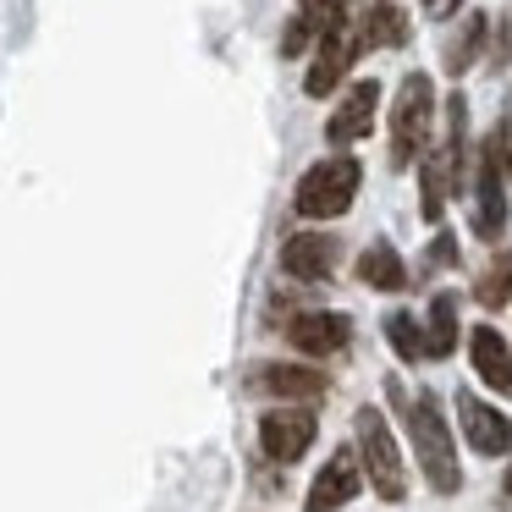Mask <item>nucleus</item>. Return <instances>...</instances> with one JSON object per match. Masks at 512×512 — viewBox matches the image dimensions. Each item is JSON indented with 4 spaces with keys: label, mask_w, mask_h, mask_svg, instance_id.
Instances as JSON below:
<instances>
[{
    "label": "nucleus",
    "mask_w": 512,
    "mask_h": 512,
    "mask_svg": "<svg viewBox=\"0 0 512 512\" xmlns=\"http://www.w3.org/2000/svg\"><path fill=\"white\" fill-rule=\"evenodd\" d=\"M457 298L452 292H435L430 314H424V358H452L457 353Z\"/></svg>",
    "instance_id": "dca6fc26"
},
{
    "label": "nucleus",
    "mask_w": 512,
    "mask_h": 512,
    "mask_svg": "<svg viewBox=\"0 0 512 512\" xmlns=\"http://www.w3.org/2000/svg\"><path fill=\"white\" fill-rule=\"evenodd\" d=\"M430 122H435V83L430 72H408L391 105V166H413L430 149Z\"/></svg>",
    "instance_id": "20e7f679"
},
{
    "label": "nucleus",
    "mask_w": 512,
    "mask_h": 512,
    "mask_svg": "<svg viewBox=\"0 0 512 512\" xmlns=\"http://www.w3.org/2000/svg\"><path fill=\"white\" fill-rule=\"evenodd\" d=\"M501 232H507V177L479 149V160H474V237L501 243Z\"/></svg>",
    "instance_id": "f8f14e48"
},
{
    "label": "nucleus",
    "mask_w": 512,
    "mask_h": 512,
    "mask_svg": "<svg viewBox=\"0 0 512 512\" xmlns=\"http://www.w3.org/2000/svg\"><path fill=\"white\" fill-rule=\"evenodd\" d=\"M386 342H391V353H397L402 364H424V325L413 320L408 309H397L386 320Z\"/></svg>",
    "instance_id": "412c9836"
},
{
    "label": "nucleus",
    "mask_w": 512,
    "mask_h": 512,
    "mask_svg": "<svg viewBox=\"0 0 512 512\" xmlns=\"http://www.w3.org/2000/svg\"><path fill=\"white\" fill-rule=\"evenodd\" d=\"M474 303L490 309V314L512 303V248H496V259L485 265V276L474 281Z\"/></svg>",
    "instance_id": "a211bd4d"
},
{
    "label": "nucleus",
    "mask_w": 512,
    "mask_h": 512,
    "mask_svg": "<svg viewBox=\"0 0 512 512\" xmlns=\"http://www.w3.org/2000/svg\"><path fill=\"white\" fill-rule=\"evenodd\" d=\"M485 39H490V17L485 12H474L463 28L452 34V45H446V72H468L479 61V50H485Z\"/></svg>",
    "instance_id": "aec40b11"
},
{
    "label": "nucleus",
    "mask_w": 512,
    "mask_h": 512,
    "mask_svg": "<svg viewBox=\"0 0 512 512\" xmlns=\"http://www.w3.org/2000/svg\"><path fill=\"white\" fill-rule=\"evenodd\" d=\"M336 265H342V243L325 232H292L287 243H281V270H287L292 281H331Z\"/></svg>",
    "instance_id": "9d476101"
},
{
    "label": "nucleus",
    "mask_w": 512,
    "mask_h": 512,
    "mask_svg": "<svg viewBox=\"0 0 512 512\" xmlns=\"http://www.w3.org/2000/svg\"><path fill=\"white\" fill-rule=\"evenodd\" d=\"M347 6L353 0H303V17L314 23V34H331L336 23H347Z\"/></svg>",
    "instance_id": "4be33fe9"
},
{
    "label": "nucleus",
    "mask_w": 512,
    "mask_h": 512,
    "mask_svg": "<svg viewBox=\"0 0 512 512\" xmlns=\"http://www.w3.org/2000/svg\"><path fill=\"white\" fill-rule=\"evenodd\" d=\"M358 485H364V463H358V452H331L325 468L314 474L309 496H303V512H342L347 501L358 496Z\"/></svg>",
    "instance_id": "9b49d317"
},
{
    "label": "nucleus",
    "mask_w": 512,
    "mask_h": 512,
    "mask_svg": "<svg viewBox=\"0 0 512 512\" xmlns=\"http://www.w3.org/2000/svg\"><path fill=\"white\" fill-rule=\"evenodd\" d=\"M501 490H507V496H512V468H507V474H501Z\"/></svg>",
    "instance_id": "a878e982"
},
{
    "label": "nucleus",
    "mask_w": 512,
    "mask_h": 512,
    "mask_svg": "<svg viewBox=\"0 0 512 512\" xmlns=\"http://www.w3.org/2000/svg\"><path fill=\"white\" fill-rule=\"evenodd\" d=\"M457 430L479 457H507L512 452V419L501 408H490L474 391H457Z\"/></svg>",
    "instance_id": "6e6552de"
},
{
    "label": "nucleus",
    "mask_w": 512,
    "mask_h": 512,
    "mask_svg": "<svg viewBox=\"0 0 512 512\" xmlns=\"http://www.w3.org/2000/svg\"><path fill=\"white\" fill-rule=\"evenodd\" d=\"M358 463H364V479L375 485L380 501H408V463H402V446L391 435L386 413L380 408H358Z\"/></svg>",
    "instance_id": "7ed1b4c3"
},
{
    "label": "nucleus",
    "mask_w": 512,
    "mask_h": 512,
    "mask_svg": "<svg viewBox=\"0 0 512 512\" xmlns=\"http://www.w3.org/2000/svg\"><path fill=\"white\" fill-rule=\"evenodd\" d=\"M314 435H320V419H314L303 402H281V408H270L265 419H259V452L287 468L314 446Z\"/></svg>",
    "instance_id": "423d86ee"
},
{
    "label": "nucleus",
    "mask_w": 512,
    "mask_h": 512,
    "mask_svg": "<svg viewBox=\"0 0 512 512\" xmlns=\"http://www.w3.org/2000/svg\"><path fill=\"white\" fill-rule=\"evenodd\" d=\"M281 325H287V342L309 358H336L353 347V320L336 309H292Z\"/></svg>",
    "instance_id": "0eeeda50"
},
{
    "label": "nucleus",
    "mask_w": 512,
    "mask_h": 512,
    "mask_svg": "<svg viewBox=\"0 0 512 512\" xmlns=\"http://www.w3.org/2000/svg\"><path fill=\"white\" fill-rule=\"evenodd\" d=\"M309 39H320V34H314V23H309V17H292V23H287V34H281V56H303V50H309Z\"/></svg>",
    "instance_id": "5701e85b"
},
{
    "label": "nucleus",
    "mask_w": 512,
    "mask_h": 512,
    "mask_svg": "<svg viewBox=\"0 0 512 512\" xmlns=\"http://www.w3.org/2000/svg\"><path fill=\"white\" fill-rule=\"evenodd\" d=\"M468 364L496 397H512V342L496 325H474L468 331Z\"/></svg>",
    "instance_id": "4468645a"
},
{
    "label": "nucleus",
    "mask_w": 512,
    "mask_h": 512,
    "mask_svg": "<svg viewBox=\"0 0 512 512\" xmlns=\"http://www.w3.org/2000/svg\"><path fill=\"white\" fill-rule=\"evenodd\" d=\"M358 281L375 292H402L408 287V265H402V254L391 243H369L364 254H358Z\"/></svg>",
    "instance_id": "2eb2a0df"
},
{
    "label": "nucleus",
    "mask_w": 512,
    "mask_h": 512,
    "mask_svg": "<svg viewBox=\"0 0 512 512\" xmlns=\"http://www.w3.org/2000/svg\"><path fill=\"white\" fill-rule=\"evenodd\" d=\"M358 182H364V171H358V160H353V155L314 160V166L298 177V193H292V210H298L303 221H336V215H347V210H353Z\"/></svg>",
    "instance_id": "f03ea898"
},
{
    "label": "nucleus",
    "mask_w": 512,
    "mask_h": 512,
    "mask_svg": "<svg viewBox=\"0 0 512 512\" xmlns=\"http://www.w3.org/2000/svg\"><path fill=\"white\" fill-rule=\"evenodd\" d=\"M364 23H336L331 34H320V56H314V67H309V78H303V94L309 100H325V94H336V83L353 72V61L364 56Z\"/></svg>",
    "instance_id": "39448f33"
},
{
    "label": "nucleus",
    "mask_w": 512,
    "mask_h": 512,
    "mask_svg": "<svg viewBox=\"0 0 512 512\" xmlns=\"http://www.w3.org/2000/svg\"><path fill=\"white\" fill-rule=\"evenodd\" d=\"M248 391H265L281 402H309L325 391V369L314 364H254L248 369Z\"/></svg>",
    "instance_id": "ddd939ff"
},
{
    "label": "nucleus",
    "mask_w": 512,
    "mask_h": 512,
    "mask_svg": "<svg viewBox=\"0 0 512 512\" xmlns=\"http://www.w3.org/2000/svg\"><path fill=\"white\" fill-rule=\"evenodd\" d=\"M446 265H457V237L452 232H441L430 243V259H424V270H446Z\"/></svg>",
    "instance_id": "393cba45"
},
{
    "label": "nucleus",
    "mask_w": 512,
    "mask_h": 512,
    "mask_svg": "<svg viewBox=\"0 0 512 512\" xmlns=\"http://www.w3.org/2000/svg\"><path fill=\"white\" fill-rule=\"evenodd\" d=\"M364 45H369V50H397V45H408V12H402V6H391V0H380L375 12L364 17Z\"/></svg>",
    "instance_id": "6ab92c4d"
},
{
    "label": "nucleus",
    "mask_w": 512,
    "mask_h": 512,
    "mask_svg": "<svg viewBox=\"0 0 512 512\" xmlns=\"http://www.w3.org/2000/svg\"><path fill=\"white\" fill-rule=\"evenodd\" d=\"M452 166H446V149H430L424 155V171H419V215L424 221H441L446 215V199H452Z\"/></svg>",
    "instance_id": "f3484780"
},
{
    "label": "nucleus",
    "mask_w": 512,
    "mask_h": 512,
    "mask_svg": "<svg viewBox=\"0 0 512 512\" xmlns=\"http://www.w3.org/2000/svg\"><path fill=\"white\" fill-rule=\"evenodd\" d=\"M485 155H490V160H496V166H501V177H512V116H507V122L496 127V133H490Z\"/></svg>",
    "instance_id": "b1692460"
},
{
    "label": "nucleus",
    "mask_w": 512,
    "mask_h": 512,
    "mask_svg": "<svg viewBox=\"0 0 512 512\" xmlns=\"http://www.w3.org/2000/svg\"><path fill=\"white\" fill-rule=\"evenodd\" d=\"M375 111H380V83L375 78L353 83V89L336 100L331 122H325V144L347 149V144H358V138H369V133H375Z\"/></svg>",
    "instance_id": "1a4fd4ad"
},
{
    "label": "nucleus",
    "mask_w": 512,
    "mask_h": 512,
    "mask_svg": "<svg viewBox=\"0 0 512 512\" xmlns=\"http://www.w3.org/2000/svg\"><path fill=\"white\" fill-rule=\"evenodd\" d=\"M391 397L402 402V419H408V441H413V457H419V468H424V485L441 490V496H457L463 468H457V441H452V424H446L435 391H419V397L408 402L391 386Z\"/></svg>",
    "instance_id": "f257e3e1"
}]
</instances>
